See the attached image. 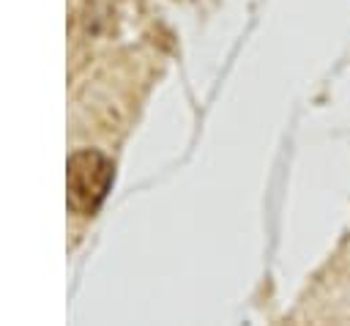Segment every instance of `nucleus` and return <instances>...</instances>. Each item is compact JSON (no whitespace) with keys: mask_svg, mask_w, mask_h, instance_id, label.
Returning <instances> with one entry per match:
<instances>
[{"mask_svg":"<svg viewBox=\"0 0 350 326\" xmlns=\"http://www.w3.org/2000/svg\"><path fill=\"white\" fill-rule=\"evenodd\" d=\"M112 184V162L98 151H77L68 159V205L93 214Z\"/></svg>","mask_w":350,"mask_h":326,"instance_id":"nucleus-1","label":"nucleus"}]
</instances>
